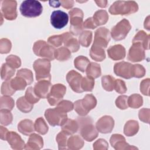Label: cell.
I'll return each mask as SVG.
<instances>
[{"label":"cell","instance_id":"680465c9","mask_svg":"<svg viewBox=\"0 0 150 150\" xmlns=\"http://www.w3.org/2000/svg\"><path fill=\"white\" fill-rule=\"evenodd\" d=\"M149 112L150 110L149 108H142L139 111L138 117L139 119L145 123L149 124Z\"/></svg>","mask_w":150,"mask_h":150},{"label":"cell","instance_id":"6da1fadb","mask_svg":"<svg viewBox=\"0 0 150 150\" xmlns=\"http://www.w3.org/2000/svg\"><path fill=\"white\" fill-rule=\"evenodd\" d=\"M138 5L134 1H117L114 2L109 8V12L111 15H128L137 12Z\"/></svg>","mask_w":150,"mask_h":150},{"label":"cell","instance_id":"e7e4bbea","mask_svg":"<svg viewBox=\"0 0 150 150\" xmlns=\"http://www.w3.org/2000/svg\"><path fill=\"white\" fill-rule=\"evenodd\" d=\"M49 4L50 6H52L54 8H58L60 6V1H49Z\"/></svg>","mask_w":150,"mask_h":150},{"label":"cell","instance_id":"c3c4849f","mask_svg":"<svg viewBox=\"0 0 150 150\" xmlns=\"http://www.w3.org/2000/svg\"><path fill=\"white\" fill-rule=\"evenodd\" d=\"M25 97L29 103L32 104L38 103L40 100V98L36 95L34 91V88L32 87H29L26 89Z\"/></svg>","mask_w":150,"mask_h":150},{"label":"cell","instance_id":"1f68e13d","mask_svg":"<svg viewBox=\"0 0 150 150\" xmlns=\"http://www.w3.org/2000/svg\"><path fill=\"white\" fill-rule=\"evenodd\" d=\"M16 106L18 109L23 113H28L30 112L33 108V104L29 103L26 99L25 96L21 97L17 100Z\"/></svg>","mask_w":150,"mask_h":150},{"label":"cell","instance_id":"f1b7e54d","mask_svg":"<svg viewBox=\"0 0 150 150\" xmlns=\"http://www.w3.org/2000/svg\"><path fill=\"white\" fill-rule=\"evenodd\" d=\"M84 145L83 139L78 135H70L67 141V148L71 150L81 149Z\"/></svg>","mask_w":150,"mask_h":150},{"label":"cell","instance_id":"7bdbcfd3","mask_svg":"<svg viewBox=\"0 0 150 150\" xmlns=\"http://www.w3.org/2000/svg\"><path fill=\"white\" fill-rule=\"evenodd\" d=\"M13 120V116L9 110L1 109L0 110V122L5 126L11 124Z\"/></svg>","mask_w":150,"mask_h":150},{"label":"cell","instance_id":"277c9868","mask_svg":"<svg viewBox=\"0 0 150 150\" xmlns=\"http://www.w3.org/2000/svg\"><path fill=\"white\" fill-rule=\"evenodd\" d=\"M21 15L26 18H35L41 15L43 6L40 2L35 0L24 1L19 8Z\"/></svg>","mask_w":150,"mask_h":150},{"label":"cell","instance_id":"4316f807","mask_svg":"<svg viewBox=\"0 0 150 150\" xmlns=\"http://www.w3.org/2000/svg\"><path fill=\"white\" fill-rule=\"evenodd\" d=\"M139 130V124L138 121L131 120L128 121L124 127V133L127 137L135 135Z\"/></svg>","mask_w":150,"mask_h":150},{"label":"cell","instance_id":"4dcf8cb0","mask_svg":"<svg viewBox=\"0 0 150 150\" xmlns=\"http://www.w3.org/2000/svg\"><path fill=\"white\" fill-rule=\"evenodd\" d=\"M86 72L87 76L93 79L98 78L101 75L100 65L95 62H90L86 69Z\"/></svg>","mask_w":150,"mask_h":150},{"label":"cell","instance_id":"f546056e","mask_svg":"<svg viewBox=\"0 0 150 150\" xmlns=\"http://www.w3.org/2000/svg\"><path fill=\"white\" fill-rule=\"evenodd\" d=\"M92 18L96 25L98 26L105 24L108 20L109 16L106 11L100 9L97 11Z\"/></svg>","mask_w":150,"mask_h":150},{"label":"cell","instance_id":"4fadbf2b","mask_svg":"<svg viewBox=\"0 0 150 150\" xmlns=\"http://www.w3.org/2000/svg\"><path fill=\"white\" fill-rule=\"evenodd\" d=\"M68 21V15L62 11H54L50 15V23L56 29H62L67 25Z\"/></svg>","mask_w":150,"mask_h":150},{"label":"cell","instance_id":"ab89813d","mask_svg":"<svg viewBox=\"0 0 150 150\" xmlns=\"http://www.w3.org/2000/svg\"><path fill=\"white\" fill-rule=\"evenodd\" d=\"M34 126L35 131L41 135L46 134L49 129L46 122L42 117H39L36 120Z\"/></svg>","mask_w":150,"mask_h":150},{"label":"cell","instance_id":"ee69618b","mask_svg":"<svg viewBox=\"0 0 150 150\" xmlns=\"http://www.w3.org/2000/svg\"><path fill=\"white\" fill-rule=\"evenodd\" d=\"M94 79L85 76L81 80V88L83 91H91L94 87Z\"/></svg>","mask_w":150,"mask_h":150},{"label":"cell","instance_id":"d6986e66","mask_svg":"<svg viewBox=\"0 0 150 150\" xmlns=\"http://www.w3.org/2000/svg\"><path fill=\"white\" fill-rule=\"evenodd\" d=\"M50 81L40 80L35 84L33 87L36 95L40 98H46L52 88Z\"/></svg>","mask_w":150,"mask_h":150},{"label":"cell","instance_id":"b9f144b4","mask_svg":"<svg viewBox=\"0 0 150 150\" xmlns=\"http://www.w3.org/2000/svg\"><path fill=\"white\" fill-rule=\"evenodd\" d=\"M15 105L13 99L10 96H4L1 97L0 100V108L1 109H5L11 111Z\"/></svg>","mask_w":150,"mask_h":150},{"label":"cell","instance_id":"681fc988","mask_svg":"<svg viewBox=\"0 0 150 150\" xmlns=\"http://www.w3.org/2000/svg\"><path fill=\"white\" fill-rule=\"evenodd\" d=\"M1 91L2 95L8 96H12L15 93L16 91L12 88L11 84V80H6L4 83H2Z\"/></svg>","mask_w":150,"mask_h":150},{"label":"cell","instance_id":"f35d334b","mask_svg":"<svg viewBox=\"0 0 150 150\" xmlns=\"http://www.w3.org/2000/svg\"><path fill=\"white\" fill-rule=\"evenodd\" d=\"M69 135L62 131L60 132L56 137V142L58 144L59 149H66L67 148V141L69 137Z\"/></svg>","mask_w":150,"mask_h":150},{"label":"cell","instance_id":"30bf717a","mask_svg":"<svg viewBox=\"0 0 150 150\" xmlns=\"http://www.w3.org/2000/svg\"><path fill=\"white\" fill-rule=\"evenodd\" d=\"M66 91V87L62 84H55L52 86L50 93L47 97L49 104L52 106L57 104L63 100Z\"/></svg>","mask_w":150,"mask_h":150},{"label":"cell","instance_id":"7a4b0ae2","mask_svg":"<svg viewBox=\"0 0 150 150\" xmlns=\"http://www.w3.org/2000/svg\"><path fill=\"white\" fill-rule=\"evenodd\" d=\"M77 120L80 135L84 140L91 142L97 137L98 131L93 124L92 120L89 117L81 118Z\"/></svg>","mask_w":150,"mask_h":150},{"label":"cell","instance_id":"74e56055","mask_svg":"<svg viewBox=\"0 0 150 150\" xmlns=\"http://www.w3.org/2000/svg\"><path fill=\"white\" fill-rule=\"evenodd\" d=\"M115 78L111 75H105L101 78V84L103 88L107 91H111L114 88Z\"/></svg>","mask_w":150,"mask_h":150},{"label":"cell","instance_id":"816d5d0a","mask_svg":"<svg viewBox=\"0 0 150 150\" xmlns=\"http://www.w3.org/2000/svg\"><path fill=\"white\" fill-rule=\"evenodd\" d=\"M12 43L10 40L6 38H2L0 40V53L1 54L8 53L11 49Z\"/></svg>","mask_w":150,"mask_h":150},{"label":"cell","instance_id":"3957f363","mask_svg":"<svg viewBox=\"0 0 150 150\" xmlns=\"http://www.w3.org/2000/svg\"><path fill=\"white\" fill-rule=\"evenodd\" d=\"M70 16V31L73 35L77 36L83 32V11L77 8H73L69 11Z\"/></svg>","mask_w":150,"mask_h":150},{"label":"cell","instance_id":"d590c367","mask_svg":"<svg viewBox=\"0 0 150 150\" xmlns=\"http://www.w3.org/2000/svg\"><path fill=\"white\" fill-rule=\"evenodd\" d=\"M93 33L90 30L83 31L79 38V43L83 47H87L90 46L92 42Z\"/></svg>","mask_w":150,"mask_h":150},{"label":"cell","instance_id":"9a60e30c","mask_svg":"<svg viewBox=\"0 0 150 150\" xmlns=\"http://www.w3.org/2000/svg\"><path fill=\"white\" fill-rule=\"evenodd\" d=\"M127 58L128 60L132 62H138L144 60L145 53L141 44L139 43H132L129 49Z\"/></svg>","mask_w":150,"mask_h":150},{"label":"cell","instance_id":"db71d44e","mask_svg":"<svg viewBox=\"0 0 150 150\" xmlns=\"http://www.w3.org/2000/svg\"><path fill=\"white\" fill-rule=\"evenodd\" d=\"M47 42L53 47H59L63 43V36L62 35H53L50 36L47 39Z\"/></svg>","mask_w":150,"mask_h":150},{"label":"cell","instance_id":"7dc6e473","mask_svg":"<svg viewBox=\"0 0 150 150\" xmlns=\"http://www.w3.org/2000/svg\"><path fill=\"white\" fill-rule=\"evenodd\" d=\"M56 107L60 111L67 113L73 110L74 108V104L70 101L62 100L57 104Z\"/></svg>","mask_w":150,"mask_h":150},{"label":"cell","instance_id":"8d00e7d4","mask_svg":"<svg viewBox=\"0 0 150 150\" xmlns=\"http://www.w3.org/2000/svg\"><path fill=\"white\" fill-rule=\"evenodd\" d=\"M15 69L9 66L6 63H4L1 68V77L2 80H9L14 75Z\"/></svg>","mask_w":150,"mask_h":150},{"label":"cell","instance_id":"9f6ffc18","mask_svg":"<svg viewBox=\"0 0 150 150\" xmlns=\"http://www.w3.org/2000/svg\"><path fill=\"white\" fill-rule=\"evenodd\" d=\"M108 148V144L104 139L100 138L93 144V149L94 150H107Z\"/></svg>","mask_w":150,"mask_h":150},{"label":"cell","instance_id":"ffe728a7","mask_svg":"<svg viewBox=\"0 0 150 150\" xmlns=\"http://www.w3.org/2000/svg\"><path fill=\"white\" fill-rule=\"evenodd\" d=\"M6 140L13 149L20 150L25 148V144L21 136L14 131H9Z\"/></svg>","mask_w":150,"mask_h":150},{"label":"cell","instance_id":"f6af8a7d","mask_svg":"<svg viewBox=\"0 0 150 150\" xmlns=\"http://www.w3.org/2000/svg\"><path fill=\"white\" fill-rule=\"evenodd\" d=\"M17 76L21 77L26 80L28 85L33 81V76L32 71L28 69H21L17 71Z\"/></svg>","mask_w":150,"mask_h":150},{"label":"cell","instance_id":"91938a15","mask_svg":"<svg viewBox=\"0 0 150 150\" xmlns=\"http://www.w3.org/2000/svg\"><path fill=\"white\" fill-rule=\"evenodd\" d=\"M97 26L96 25L92 17L88 18L84 22H83V28L86 29H94L96 28Z\"/></svg>","mask_w":150,"mask_h":150},{"label":"cell","instance_id":"94428289","mask_svg":"<svg viewBox=\"0 0 150 150\" xmlns=\"http://www.w3.org/2000/svg\"><path fill=\"white\" fill-rule=\"evenodd\" d=\"M60 5H62L64 8L69 9L71 8L73 6L74 1L72 0H64V1H60Z\"/></svg>","mask_w":150,"mask_h":150},{"label":"cell","instance_id":"83f0119b","mask_svg":"<svg viewBox=\"0 0 150 150\" xmlns=\"http://www.w3.org/2000/svg\"><path fill=\"white\" fill-rule=\"evenodd\" d=\"M90 56L95 61L102 62L105 59L104 49L92 45L90 50Z\"/></svg>","mask_w":150,"mask_h":150},{"label":"cell","instance_id":"484cf974","mask_svg":"<svg viewBox=\"0 0 150 150\" xmlns=\"http://www.w3.org/2000/svg\"><path fill=\"white\" fill-rule=\"evenodd\" d=\"M79 125L77 121L72 119H68L62 125V131H64L69 135H71L79 130Z\"/></svg>","mask_w":150,"mask_h":150},{"label":"cell","instance_id":"cb8c5ba5","mask_svg":"<svg viewBox=\"0 0 150 150\" xmlns=\"http://www.w3.org/2000/svg\"><path fill=\"white\" fill-rule=\"evenodd\" d=\"M18 129L25 135H30L35 131L33 121L29 119L21 121L18 124Z\"/></svg>","mask_w":150,"mask_h":150},{"label":"cell","instance_id":"2e32d148","mask_svg":"<svg viewBox=\"0 0 150 150\" xmlns=\"http://www.w3.org/2000/svg\"><path fill=\"white\" fill-rule=\"evenodd\" d=\"M114 126V120L110 115L101 117L96 122V127L97 131L102 134L110 133Z\"/></svg>","mask_w":150,"mask_h":150},{"label":"cell","instance_id":"ba28073f","mask_svg":"<svg viewBox=\"0 0 150 150\" xmlns=\"http://www.w3.org/2000/svg\"><path fill=\"white\" fill-rule=\"evenodd\" d=\"M45 117L52 127L62 126L67 120V114L60 111L57 107L47 109L45 112Z\"/></svg>","mask_w":150,"mask_h":150},{"label":"cell","instance_id":"8fae6325","mask_svg":"<svg viewBox=\"0 0 150 150\" xmlns=\"http://www.w3.org/2000/svg\"><path fill=\"white\" fill-rule=\"evenodd\" d=\"M17 2L16 1L5 0L1 1V12L4 18L8 21L15 20L17 17Z\"/></svg>","mask_w":150,"mask_h":150},{"label":"cell","instance_id":"5bb4252c","mask_svg":"<svg viewBox=\"0 0 150 150\" xmlns=\"http://www.w3.org/2000/svg\"><path fill=\"white\" fill-rule=\"evenodd\" d=\"M83 79L82 76L77 71L71 70L66 75V80L72 90L77 93H83L81 88V82Z\"/></svg>","mask_w":150,"mask_h":150},{"label":"cell","instance_id":"44dd1931","mask_svg":"<svg viewBox=\"0 0 150 150\" xmlns=\"http://www.w3.org/2000/svg\"><path fill=\"white\" fill-rule=\"evenodd\" d=\"M63 39V44L64 47L67 48L71 52H77L80 49V43L78 40L74 38L71 33L64 32L62 34Z\"/></svg>","mask_w":150,"mask_h":150},{"label":"cell","instance_id":"603a6c76","mask_svg":"<svg viewBox=\"0 0 150 150\" xmlns=\"http://www.w3.org/2000/svg\"><path fill=\"white\" fill-rule=\"evenodd\" d=\"M43 146V141L41 136L38 134L32 133L30 135L29 139L25 144V149L39 150Z\"/></svg>","mask_w":150,"mask_h":150},{"label":"cell","instance_id":"52a82bcc","mask_svg":"<svg viewBox=\"0 0 150 150\" xmlns=\"http://www.w3.org/2000/svg\"><path fill=\"white\" fill-rule=\"evenodd\" d=\"M55 50L53 46L42 40L35 42L33 46V51L36 56L42 57L50 61L53 60L55 59Z\"/></svg>","mask_w":150,"mask_h":150},{"label":"cell","instance_id":"d4e9b609","mask_svg":"<svg viewBox=\"0 0 150 150\" xmlns=\"http://www.w3.org/2000/svg\"><path fill=\"white\" fill-rule=\"evenodd\" d=\"M132 43H139L141 44L144 50L149 49V35L146 34L144 30H139L134 37Z\"/></svg>","mask_w":150,"mask_h":150},{"label":"cell","instance_id":"e0dca14e","mask_svg":"<svg viewBox=\"0 0 150 150\" xmlns=\"http://www.w3.org/2000/svg\"><path fill=\"white\" fill-rule=\"evenodd\" d=\"M110 142L112 147L116 150L124 149H138L136 146L129 145L125 141V138L121 134H114L111 135Z\"/></svg>","mask_w":150,"mask_h":150},{"label":"cell","instance_id":"5b68a950","mask_svg":"<svg viewBox=\"0 0 150 150\" xmlns=\"http://www.w3.org/2000/svg\"><path fill=\"white\" fill-rule=\"evenodd\" d=\"M33 67L35 71L36 79L37 81L48 80L50 81L51 64L50 60L46 59H38L36 60Z\"/></svg>","mask_w":150,"mask_h":150},{"label":"cell","instance_id":"e575fe53","mask_svg":"<svg viewBox=\"0 0 150 150\" xmlns=\"http://www.w3.org/2000/svg\"><path fill=\"white\" fill-rule=\"evenodd\" d=\"M143 104V99L141 95L133 94L128 97V107L132 108H138Z\"/></svg>","mask_w":150,"mask_h":150},{"label":"cell","instance_id":"6125c7cd","mask_svg":"<svg viewBox=\"0 0 150 150\" xmlns=\"http://www.w3.org/2000/svg\"><path fill=\"white\" fill-rule=\"evenodd\" d=\"M9 131L8 129L2 125L0 126V138L2 140H6V135L8 133Z\"/></svg>","mask_w":150,"mask_h":150},{"label":"cell","instance_id":"f907efd6","mask_svg":"<svg viewBox=\"0 0 150 150\" xmlns=\"http://www.w3.org/2000/svg\"><path fill=\"white\" fill-rule=\"evenodd\" d=\"M5 60H6V63L9 66H10L11 67H12L15 69L19 68L21 66V59L16 55H13V54L9 55L6 57Z\"/></svg>","mask_w":150,"mask_h":150},{"label":"cell","instance_id":"7402d4cb","mask_svg":"<svg viewBox=\"0 0 150 150\" xmlns=\"http://www.w3.org/2000/svg\"><path fill=\"white\" fill-rule=\"evenodd\" d=\"M108 57L113 60H120L125 58L126 51L125 47L121 45H115L110 46L107 50Z\"/></svg>","mask_w":150,"mask_h":150},{"label":"cell","instance_id":"11a10c76","mask_svg":"<svg viewBox=\"0 0 150 150\" xmlns=\"http://www.w3.org/2000/svg\"><path fill=\"white\" fill-rule=\"evenodd\" d=\"M114 90H115V91L119 94L125 93L127 90L125 83L122 80L115 79Z\"/></svg>","mask_w":150,"mask_h":150},{"label":"cell","instance_id":"8992f818","mask_svg":"<svg viewBox=\"0 0 150 150\" xmlns=\"http://www.w3.org/2000/svg\"><path fill=\"white\" fill-rule=\"evenodd\" d=\"M97 105V100L91 94H86L81 100H78L74 103V108L80 116L86 115L89 111L94 108Z\"/></svg>","mask_w":150,"mask_h":150},{"label":"cell","instance_id":"836d02e7","mask_svg":"<svg viewBox=\"0 0 150 150\" xmlns=\"http://www.w3.org/2000/svg\"><path fill=\"white\" fill-rule=\"evenodd\" d=\"M90 63L89 59L84 56H77L74 60V67L81 72H84L86 70Z\"/></svg>","mask_w":150,"mask_h":150},{"label":"cell","instance_id":"bcb514c9","mask_svg":"<svg viewBox=\"0 0 150 150\" xmlns=\"http://www.w3.org/2000/svg\"><path fill=\"white\" fill-rule=\"evenodd\" d=\"M145 69L141 64H132L131 66V76L132 77L141 78L145 74Z\"/></svg>","mask_w":150,"mask_h":150},{"label":"cell","instance_id":"d6a6232c","mask_svg":"<svg viewBox=\"0 0 150 150\" xmlns=\"http://www.w3.org/2000/svg\"><path fill=\"white\" fill-rule=\"evenodd\" d=\"M71 57V52L66 47H61L55 50L54 58L60 62H64Z\"/></svg>","mask_w":150,"mask_h":150},{"label":"cell","instance_id":"f5cc1de1","mask_svg":"<svg viewBox=\"0 0 150 150\" xmlns=\"http://www.w3.org/2000/svg\"><path fill=\"white\" fill-rule=\"evenodd\" d=\"M128 96L121 95L118 96L115 101V105L121 110H125L128 107Z\"/></svg>","mask_w":150,"mask_h":150},{"label":"cell","instance_id":"ac0fdd59","mask_svg":"<svg viewBox=\"0 0 150 150\" xmlns=\"http://www.w3.org/2000/svg\"><path fill=\"white\" fill-rule=\"evenodd\" d=\"M131 66L132 64L130 63L120 62L114 64V71L118 76L125 79H129L132 78Z\"/></svg>","mask_w":150,"mask_h":150},{"label":"cell","instance_id":"03108f58","mask_svg":"<svg viewBox=\"0 0 150 150\" xmlns=\"http://www.w3.org/2000/svg\"><path fill=\"white\" fill-rule=\"evenodd\" d=\"M144 28H146L148 30H149V16H148L146 19L144 21Z\"/></svg>","mask_w":150,"mask_h":150},{"label":"cell","instance_id":"be15d7a7","mask_svg":"<svg viewBox=\"0 0 150 150\" xmlns=\"http://www.w3.org/2000/svg\"><path fill=\"white\" fill-rule=\"evenodd\" d=\"M97 5L100 8H105L107 6V1H95Z\"/></svg>","mask_w":150,"mask_h":150},{"label":"cell","instance_id":"9c48e42d","mask_svg":"<svg viewBox=\"0 0 150 150\" xmlns=\"http://www.w3.org/2000/svg\"><path fill=\"white\" fill-rule=\"evenodd\" d=\"M131 29V25L129 22L126 19H123L112 28L110 35L114 40H121L126 38Z\"/></svg>","mask_w":150,"mask_h":150},{"label":"cell","instance_id":"7c38bea8","mask_svg":"<svg viewBox=\"0 0 150 150\" xmlns=\"http://www.w3.org/2000/svg\"><path fill=\"white\" fill-rule=\"evenodd\" d=\"M110 40V32L105 27H101L97 29L94 33V39L93 45L106 48Z\"/></svg>","mask_w":150,"mask_h":150},{"label":"cell","instance_id":"6f0895ef","mask_svg":"<svg viewBox=\"0 0 150 150\" xmlns=\"http://www.w3.org/2000/svg\"><path fill=\"white\" fill-rule=\"evenodd\" d=\"M149 84L150 79L147 78L143 80L140 83V91L145 96H149Z\"/></svg>","mask_w":150,"mask_h":150},{"label":"cell","instance_id":"60d3db41","mask_svg":"<svg viewBox=\"0 0 150 150\" xmlns=\"http://www.w3.org/2000/svg\"><path fill=\"white\" fill-rule=\"evenodd\" d=\"M11 84L12 88L15 90H23L28 85L25 80L19 76H16L11 80Z\"/></svg>","mask_w":150,"mask_h":150}]
</instances>
